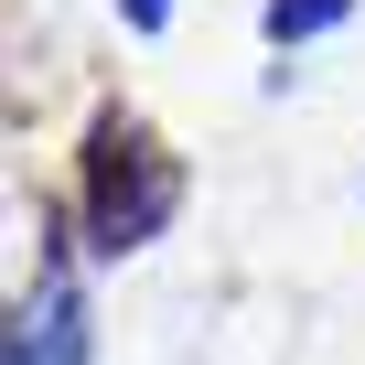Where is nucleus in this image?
Wrapping results in <instances>:
<instances>
[{"label": "nucleus", "instance_id": "f257e3e1", "mask_svg": "<svg viewBox=\"0 0 365 365\" xmlns=\"http://www.w3.org/2000/svg\"><path fill=\"white\" fill-rule=\"evenodd\" d=\"M86 205H97V247H140L161 215H172V172L140 129H97V172H86Z\"/></svg>", "mask_w": 365, "mask_h": 365}, {"label": "nucleus", "instance_id": "f03ea898", "mask_svg": "<svg viewBox=\"0 0 365 365\" xmlns=\"http://www.w3.org/2000/svg\"><path fill=\"white\" fill-rule=\"evenodd\" d=\"M344 11H354V0H269V43H301V33H322Z\"/></svg>", "mask_w": 365, "mask_h": 365}, {"label": "nucleus", "instance_id": "7ed1b4c3", "mask_svg": "<svg viewBox=\"0 0 365 365\" xmlns=\"http://www.w3.org/2000/svg\"><path fill=\"white\" fill-rule=\"evenodd\" d=\"M129 11H140V22H150V11H161V0H129Z\"/></svg>", "mask_w": 365, "mask_h": 365}]
</instances>
